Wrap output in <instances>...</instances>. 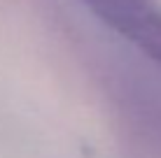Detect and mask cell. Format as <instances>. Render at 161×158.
<instances>
[{
	"mask_svg": "<svg viewBox=\"0 0 161 158\" xmlns=\"http://www.w3.org/2000/svg\"><path fill=\"white\" fill-rule=\"evenodd\" d=\"M105 26L161 65V9L149 0H82Z\"/></svg>",
	"mask_w": 161,
	"mask_h": 158,
	"instance_id": "cell-1",
	"label": "cell"
}]
</instances>
